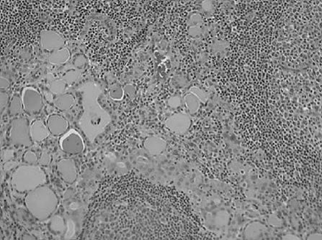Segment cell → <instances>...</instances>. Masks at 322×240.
Listing matches in <instances>:
<instances>
[{
	"label": "cell",
	"mask_w": 322,
	"mask_h": 240,
	"mask_svg": "<svg viewBox=\"0 0 322 240\" xmlns=\"http://www.w3.org/2000/svg\"><path fill=\"white\" fill-rule=\"evenodd\" d=\"M81 91L84 111L80 119V127L89 142H93L105 130L111 118L99 104L101 91L97 85L87 83L81 87Z\"/></svg>",
	"instance_id": "cell-1"
},
{
	"label": "cell",
	"mask_w": 322,
	"mask_h": 240,
	"mask_svg": "<svg viewBox=\"0 0 322 240\" xmlns=\"http://www.w3.org/2000/svg\"><path fill=\"white\" fill-rule=\"evenodd\" d=\"M24 202L33 217L44 222L57 211L59 200L54 190L45 184L33 191L28 192Z\"/></svg>",
	"instance_id": "cell-2"
},
{
	"label": "cell",
	"mask_w": 322,
	"mask_h": 240,
	"mask_svg": "<svg viewBox=\"0 0 322 240\" xmlns=\"http://www.w3.org/2000/svg\"><path fill=\"white\" fill-rule=\"evenodd\" d=\"M47 183V176L40 165H24L14 170L11 185L19 193H28Z\"/></svg>",
	"instance_id": "cell-3"
},
{
	"label": "cell",
	"mask_w": 322,
	"mask_h": 240,
	"mask_svg": "<svg viewBox=\"0 0 322 240\" xmlns=\"http://www.w3.org/2000/svg\"><path fill=\"white\" fill-rule=\"evenodd\" d=\"M30 123L28 118H16L11 121L9 127V143L14 146L29 148L33 144L30 133Z\"/></svg>",
	"instance_id": "cell-4"
},
{
	"label": "cell",
	"mask_w": 322,
	"mask_h": 240,
	"mask_svg": "<svg viewBox=\"0 0 322 240\" xmlns=\"http://www.w3.org/2000/svg\"><path fill=\"white\" fill-rule=\"evenodd\" d=\"M59 146L64 153L70 155H79L85 149L84 141L81 134L75 129H69L59 140Z\"/></svg>",
	"instance_id": "cell-5"
},
{
	"label": "cell",
	"mask_w": 322,
	"mask_h": 240,
	"mask_svg": "<svg viewBox=\"0 0 322 240\" xmlns=\"http://www.w3.org/2000/svg\"><path fill=\"white\" fill-rule=\"evenodd\" d=\"M24 111L29 115H36L42 110L43 98L42 94L36 88L26 86L21 92Z\"/></svg>",
	"instance_id": "cell-6"
},
{
	"label": "cell",
	"mask_w": 322,
	"mask_h": 240,
	"mask_svg": "<svg viewBox=\"0 0 322 240\" xmlns=\"http://www.w3.org/2000/svg\"><path fill=\"white\" fill-rule=\"evenodd\" d=\"M40 43L43 49L52 52L65 48L66 41L64 37L57 32L46 30L41 32Z\"/></svg>",
	"instance_id": "cell-7"
},
{
	"label": "cell",
	"mask_w": 322,
	"mask_h": 240,
	"mask_svg": "<svg viewBox=\"0 0 322 240\" xmlns=\"http://www.w3.org/2000/svg\"><path fill=\"white\" fill-rule=\"evenodd\" d=\"M58 174L61 179L68 184L76 181L78 177V168L76 163L71 158H64L57 163Z\"/></svg>",
	"instance_id": "cell-8"
},
{
	"label": "cell",
	"mask_w": 322,
	"mask_h": 240,
	"mask_svg": "<svg viewBox=\"0 0 322 240\" xmlns=\"http://www.w3.org/2000/svg\"><path fill=\"white\" fill-rule=\"evenodd\" d=\"M46 125L49 128L51 134L57 137L65 134L70 128V124L67 120L57 113L51 114L48 116Z\"/></svg>",
	"instance_id": "cell-9"
},
{
	"label": "cell",
	"mask_w": 322,
	"mask_h": 240,
	"mask_svg": "<svg viewBox=\"0 0 322 240\" xmlns=\"http://www.w3.org/2000/svg\"><path fill=\"white\" fill-rule=\"evenodd\" d=\"M30 133L33 142H40L47 139L51 132L46 123L42 120L38 119L30 124Z\"/></svg>",
	"instance_id": "cell-10"
},
{
	"label": "cell",
	"mask_w": 322,
	"mask_h": 240,
	"mask_svg": "<svg viewBox=\"0 0 322 240\" xmlns=\"http://www.w3.org/2000/svg\"><path fill=\"white\" fill-rule=\"evenodd\" d=\"M190 118L184 115H174L166 121V127L176 133H183L190 127Z\"/></svg>",
	"instance_id": "cell-11"
},
{
	"label": "cell",
	"mask_w": 322,
	"mask_h": 240,
	"mask_svg": "<svg viewBox=\"0 0 322 240\" xmlns=\"http://www.w3.org/2000/svg\"><path fill=\"white\" fill-rule=\"evenodd\" d=\"M166 144L163 139L158 137H147L144 142V147L150 154L157 156L166 148Z\"/></svg>",
	"instance_id": "cell-12"
},
{
	"label": "cell",
	"mask_w": 322,
	"mask_h": 240,
	"mask_svg": "<svg viewBox=\"0 0 322 240\" xmlns=\"http://www.w3.org/2000/svg\"><path fill=\"white\" fill-rule=\"evenodd\" d=\"M75 104V97L72 93H64L57 95L54 99V106L61 111L66 112L71 110Z\"/></svg>",
	"instance_id": "cell-13"
},
{
	"label": "cell",
	"mask_w": 322,
	"mask_h": 240,
	"mask_svg": "<svg viewBox=\"0 0 322 240\" xmlns=\"http://www.w3.org/2000/svg\"><path fill=\"white\" fill-rule=\"evenodd\" d=\"M71 59V53L68 48L57 50L50 53L49 57V63L53 65H63Z\"/></svg>",
	"instance_id": "cell-14"
},
{
	"label": "cell",
	"mask_w": 322,
	"mask_h": 240,
	"mask_svg": "<svg viewBox=\"0 0 322 240\" xmlns=\"http://www.w3.org/2000/svg\"><path fill=\"white\" fill-rule=\"evenodd\" d=\"M49 230L55 235H64L67 230L65 219L59 215H55L50 219L49 222Z\"/></svg>",
	"instance_id": "cell-15"
},
{
	"label": "cell",
	"mask_w": 322,
	"mask_h": 240,
	"mask_svg": "<svg viewBox=\"0 0 322 240\" xmlns=\"http://www.w3.org/2000/svg\"><path fill=\"white\" fill-rule=\"evenodd\" d=\"M22 110H24V109L21 96L14 94L9 102V106H8L9 115L11 117L18 116L22 113Z\"/></svg>",
	"instance_id": "cell-16"
},
{
	"label": "cell",
	"mask_w": 322,
	"mask_h": 240,
	"mask_svg": "<svg viewBox=\"0 0 322 240\" xmlns=\"http://www.w3.org/2000/svg\"><path fill=\"white\" fill-rule=\"evenodd\" d=\"M67 88V82L64 79L54 80L50 84V92L55 95L64 94Z\"/></svg>",
	"instance_id": "cell-17"
},
{
	"label": "cell",
	"mask_w": 322,
	"mask_h": 240,
	"mask_svg": "<svg viewBox=\"0 0 322 240\" xmlns=\"http://www.w3.org/2000/svg\"><path fill=\"white\" fill-rule=\"evenodd\" d=\"M22 160L24 162L28 163L29 165H38L39 162V158L37 156L36 153L33 150H26L22 156Z\"/></svg>",
	"instance_id": "cell-18"
},
{
	"label": "cell",
	"mask_w": 322,
	"mask_h": 240,
	"mask_svg": "<svg viewBox=\"0 0 322 240\" xmlns=\"http://www.w3.org/2000/svg\"><path fill=\"white\" fill-rule=\"evenodd\" d=\"M185 102H186L187 106L191 113H195L198 110V107H199V102L195 96L193 94H188L185 97Z\"/></svg>",
	"instance_id": "cell-19"
},
{
	"label": "cell",
	"mask_w": 322,
	"mask_h": 240,
	"mask_svg": "<svg viewBox=\"0 0 322 240\" xmlns=\"http://www.w3.org/2000/svg\"><path fill=\"white\" fill-rule=\"evenodd\" d=\"M10 100L9 94L4 92V91H1V92H0V110H1V114H2L4 109L9 106Z\"/></svg>",
	"instance_id": "cell-20"
},
{
	"label": "cell",
	"mask_w": 322,
	"mask_h": 240,
	"mask_svg": "<svg viewBox=\"0 0 322 240\" xmlns=\"http://www.w3.org/2000/svg\"><path fill=\"white\" fill-rule=\"evenodd\" d=\"M123 94H124V92L119 86H113L109 92L110 97L114 100H121V99H123Z\"/></svg>",
	"instance_id": "cell-21"
},
{
	"label": "cell",
	"mask_w": 322,
	"mask_h": 240,
	"mask_svg": "<svg viewBox=\"0 0 322 240\" xmlns=\"http://www.w3.org/2000/svg\"><path fill=\"white\" fill-rule=\"evenodd\" d=\"M51 161V155L49 150L44 149L39 158L38 165L41 166H49Z\"/></svg>",
	"instance_id": "cell-22"
},
{
	"label": "cell",
	"mask_w": 322,
	"mask_h": 240,
	"mask_svg": "<svg viewBox=\"0 0 322 240\" xmlns=\"http://www.w3.org/2000/svg\"><path fill=\"white\" fill-rule=\"evenodd\" d=\"M86 63L85 57L82 54H78L75 57L73 60L74 65L78 68H83Z\"/></svg>",
	"instance_id": "cell-23"
},
{
	"label": "cell",
	"mask_w": 322,
	"mask_h": 240,
	"mask_svg": "<svg viewBox=\"0 0 322 240\" xmlns=\"http://www.w3.org/2000/svg\"><path fill=\"white\" fill-rule=\"evenodd\" d=\"M11 82L7 78L4 76L0 77V89L1 91H6L10 87Z\"/></svg>",
	"instance_id": "cell-24"
},
{
	"label": "cell",
	"mask_w": 322,
	"mask_h": 240,
	"mask_svg": "<svg viewBox=\"0 0 322 240\" xmlns=\"http://www.w3.org/2000/svg\"><path fill=\"white\" fill-rule=\"evenodd\" d=\"M124 91L127 93L128 95L131 97V99L134 98L135 97L136 94V89L133 85H126L124 88Z\"/></svg>",
	"instance_id": "cell-25"
},
{
	"label": "cell",
	"mask_w": 322,
	"mask_h": 240,
	"mask_svg": "<svg viewBox=\"0 0 322 240\" xmlns=\"http://www.w3.org/2000/svg\"><path fill=\"white\" fill-rule=\"evenodd\" d=\"M14 153L12 150H5L2 153V159L4 161H10L12 158H13Z\"/></svg>",
	"instance_id": "cell-26"
}]
</instances>
